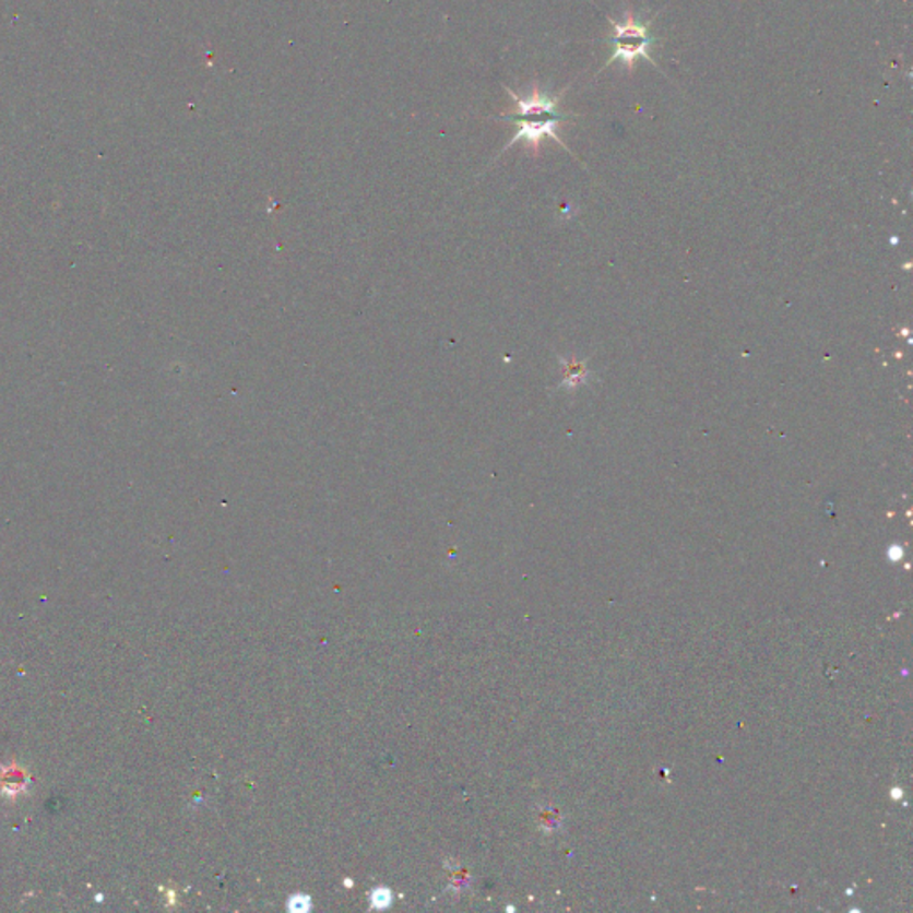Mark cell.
<instances>
[{
	"instance_id": "7a4b0ae2",
	"label": "cell",
	"mask_w": 913,
	"mask_h": 913,
	"mask_svg": "<svg viewBox=\"0 0 913 913\" xmlns=\"http://www.w3.org/2000/svg\"><path fill=\"white\" fill-rule=\"evenodd\" d=\"M653 19L648 20L644 24L637 22L633 15L632 5L628 4L625 10V20L616 22V20L608 16V22L613 25V35L607 36L608 44L613 45V54L608 58L607 64L603 69H607L613 63L621 61L627 64L628 72L633 73L636 63L639 59H648L650 63L655 64V59L651 58L650 49L655 44V36L651 35L650 27L653 24Z\"/></svg>"
},
{
	"instance_id": "6da1fadb",
	"label": "cell",
	"mask_w": 913,
	"mask_h": 913,
	"mask_svg": "<svg viewBox=\"0 0 913 913\" xmlns=\"http://www.w3.org/2000/svg\"><path fill=\"white\" fill-rule=\"evenodd\" d=\"M568 88H564L559 95H549V93L543 92L537 81H535L529 97H520L506 86V92L514 100V109L498 118L503 122L514 123L515 134L510 143H507L503 151L510 149L518 141H525L526 149H530L537 156L543 138H552L560 146L568 149L562 138L559 137L560 123L571 120V115L559 111L560 98H562L564 93L568 92Z\"/></svg>"
}]
</instances>
